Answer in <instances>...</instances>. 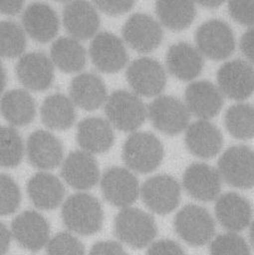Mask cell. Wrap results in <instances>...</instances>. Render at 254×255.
<instances>
[{"instance_id":"44dd1931","label":"cell","mask_w":254,"mask_h":255,"mask_svg":"<svg viewBox=\"0 0 254 255\" xmlns=\"http://www.w3.org/2000/svg\"><path fill=\"white\" fill-rule=\"evenodd\" d=\"M185 106L190 114L202 121H208L221 112L224 106V95L220 89L208 81L190 84L185 93Z\"/></svg>"},{"instance_id":"8fae6325","label":"cell","mask_w":254,"mask_h":255,"mask_svg":"<svg viewBox=\"0 0 254 255\" xmlns=\"http://www.w3.org/2000/svg\"><path fill=\"white\" fill-rule=\"evenodd\" d=\"M101 188L105 199L113 206L126 209L135 203L140 187L135 175L122 167L106 170L101 179Z\"/></svg>"},{"instance_id":"e575fe53","label":"cell","mask_w":254,"mask_h":255,"mask_svg":"<svg viewBox=\"0 0 254 255\" xmlns=\"http://www.w3.org/2000/svg\"><path fill=\"white\" fill-rule=\"evenodd\" d=\"M24 155V143L15 128L0 127V166L13 168L20 164Z\"/></svg>"},{"instance_id":"5bb4252c","label":"cell","mask_w":254,"mask_h":255,"mask_svg":"<svg viewBox=\"0 0 254 255\" xmlns=\"http://www.w3.org/2000/svg\"><path fill=\"white\" fill-rule=\"evenodd\" d=\"M89 52L93 64L103 73H118L128 62V54L123 40L113 33L97 34L90 45Z\"/></svg>"},{"instance_id":"e0dca14e","label":"cell","mask_w":254,"mask_h":255,"mask_svg":"<svg viewBox=\"0 0 254 255\" xmlns=\"http://www.w3.org/2000/svg\"><path fill=\"white\" fill-rule=\"evenodd\" d=\"M61 175L72 188L86 191L98 184L100 169L94 155L79 150L71 152L63 161Z\"/></svg>"},{"instance_id":"2e32d148","label":"cell","mask_w":254,"mask_h":255,"mask_svg":"<svg viewBox=\"0 0 254 255\" xmlns=\"http://www.w3.org/2000/svg\"><path fill=\"white\" fill-rule=\"evenodd\" d=\"M19 82L29 91L43 92L49 89L54 80V65L45 53H27L16 66Z\"/></svg>"},{"instance_id":"7a4b0ae2","label":"cell","mask_w":254,"mask_h":255,"mask_svg":"<svg viewBox=\"0 0 254 255\" xmlns=\"http://www.w3.org/2000/svg\"><path fill=\"white\" fill-rule=\"evenodd\" d=\"M158 233L154 218L137 208L123 209L115 220V234L125 245L134 250L149 247Z\"/></svg>"},{"instance_id":"c3c4849f","label":"cell","mask_w":254,"mask_h":255,"mask_svg":"<svg viewBox=\"0 0 254 255\" xmlns=\"http://www.w3.org/2000/svg\"><path fill=\"white\" fill-rule=\"evenodd\" d=\"M250 242L254 249V221L250 225Z\"/></svg>"},{"instance_id":"d4e9b609","label":"cell","mask_w":254,"mask_h":255,"mask_svg":"<svg viewBox=\"0 0 254 255\" xmlns=\"http://www.w3.org/2000/svg\"><path fill=\"white\" fill-rule=\"evenodd\" d=\"M186 145L191 153L202 159H210L221 151L224 138L221 130L208 121H197L187 128Z\"/></svg>"},{"instance_id":"8d00e7d4","label":"cell","mask_w":254,"mask_h":255,"mask_svg":"<svg viewBox=\"0 0 254 255\" xmlns=\"http://www.w3.org/2000/svg\"><path fill=\"white\" fill-rule=\"evenodd\" d=\"M20 203L21 191L17 183L10 176L0 174V216L15 213Z\"/></svg>"},{"instance_id":"30bf717a","label":"cell","mask_w":254,"mask_h":255,"mask_svg":"<svg viewBox=\"0 0 254 255\" xmlns=\"http://www.w3.org/2000/svg\"><path fill=\"white\" fill-rule=\"evenodd\" d=\"M127 79L135 95L147 98L160 95L167 83L163 66L158 61L146 57L136 59L128 66Z\"/></svg>"},{"instance_id":"83f0119b","label":"cell","mask_w":254,"mask_h":255,"mask_svg":"<svg viewBox=\"0 0 254 255\" xmlns=\"http://www.w3.org/2000/svg\"><path fill=\"white\" fill-rule=\"evenodd\" d=\"M27 193L36 208L51 211L62 204L65 197V188L55 175L40 172L29 180Z\"/></svg>"},{"instance_id":"7dc6e473","label":"cell","mask_w":254,"mask_h":255,"mask_svg":"<svg viewBox=\"0 0 254 255\" xmlns=\"http://www.w3.org/2000/svg\"><path fill=\"white\" fill-rule=\"evenodd\" d=\"M6 86V73L3 66L0 63V95L3 93Z\"/></svg>"},{"instance_id":"60d3db41","label":"cell","mask_w":254,"mask_h":255,"mask_svg":"<svg viewBox=\"0 0 254 255\" xmlns=\"http://www.w3.org/2000/svg\"><path fill=\"white\" fill-rule=\"evenodd\" d=\"M134 6V1H95V7L102 12L117 16L128 12Z\"/></svg>"},{"instance_id":"7402d4cb","label":"cell","mask_w":254,"mask_h":255,"mask_svg":"<svg viewBox=\"0 0 254 255\" xmlns=\"http://www.w3.org/2000/svg\"><path fill=\"white\" fill-rule=\"evenodd\" d=\"M63 23L76 40H87L98 33L101 20L97 8L87 1H72L65 5Z\"/></svg>"},{"instance_id":"4316f807","label":"cell","mask_w":254,"mask_h":255,"mask_svg":"<svg viewBox=\"0 0 254 255\" xmlns=\"http://www.w3.org/2000/svg\"><path fill=\"white\" fill-rule=\"evenodd\" d=\"M77 141L85 152L92 155L105 153L115 142L113 127L102 118L85 119L78 126Z\"/></svg>"},{"instance_id":"d6986e66","label":"cell","mask_w":254,"mask_h":255,"mask_svg":"<svg viewBox=\"0 0 254 255\" xmlns=\"http://www.w3.org/2000/svg\"><path fill=\"white\" fill-rule=\"evenodd\" d=\"M216 218L229 233H240L252 224L253 207L242 195L234 192L221 195L215 206Z\"/></svg>"},{"instance_id":"1f68e13d","label":"cell","mask_w":254,"mask_h":255,"mask_svg":"<svg viewBox=\"0 0 254 255\" xmlns=\"http://www.w3.org/2000/svg\"><path fill=\"white\" fill-rule=\"evenodd\" d=\"M155 9L160 23L174 31L188 28L197 14L195 4L191 1H157Z\"/></svg>"},{"instance_id":"6da1fadb","label":"cell","mask_w":254,"mask_h":255,"mask_svg":"<svg viewBox=\"0 0 254 255\" xmlns=\"http://www.w3.org/2000/svg\"><path fill=\"white\" fill-rule=\"evenodd\" d=\"M65 226L80 236H92L101 231L104 225V210L100 201L87 193L70 196L62 207Z\"/></svg>"},{"instance_id":"f1b7e54d","label":"cell","mask_w":254,"mask_h":255,"mask_svg":"<svg viewBox=\"0 0 254 255\" xmlns=\"http://www.w3.org/2000/svg\"><path fill=\"white\" fill-rule=\"evenodd\" d=\"M0 114L9 125L25 127L36 117V103L24 90H12L1 97Z\"/></svg>"},{"instance_id":"ba28073f","label":"cell","mask_w":254,"mask_h":255,"mask_svg":"<svg viewBox=\"0 0 254 255\" xmlns=\"http://www.w3.org/2000/svg\"><path fill=\"white\" fill-rule=\"evenodd\" d=\"M140 196L151 212L157 215H168L180 204L181 186L172 176L156 175L143 183Z\"/></svg>"},{"instance_id":"3957f363","label":"cell","mask_w":254,"mask_h":255,"mask_svg":"<svg viewBox=\"0 0 254 255\" xmlns=\"http://www.w3.org/2000/svg\"><path fill=\"white\" fill-rule=\"evenodd\" d=\"M178 237L191 247H204L215 237L216 223L210 212L201 206L187 205L174 219Z\"/></svg>"},{"instance_id":"603a6c76","label":"cell","mask_w":254,"mask_h":255,"mask_svg":"<svg viewBox=\"0 0 254 255\" xmlns=\"http://www.w3.org/2000/svg\"><path fill=\"white\" fill-rule=\"evenodd\" d=\"M23 30L33 40L48 43L58 34L60 21L55 10L44 3L30 4L22 15Z\"/></svg>"},{"instance_id":"ee69618b","label":"cell","mask_w":254,"mask_h":255,"mask_svg":"<svg viewBox=\"0 0 254 255\" xmlns=\"http://www.w3.org/2000/svg\"><path fill=\"white\" fill-rule=\"evenodd\" d=\"M23 1H0V13L4 15H16L23 10Z\"/></svg>"},{"instance_id":"ffe728a7","label":"cell","mask_w":254,"mask_h":255,"mask_svg":"<svg viewBox=\"0 0 254 255\" xmlns=\"http://www.w3.org/2000/svg\"><path fill=\"white\" fill-rule=\"evenodd\" d=\"M29 162L40 170H52L63 162L64 149L61 141L51 132L36 130L30 134L26 144Z\"/></svg>"},{"instance_id":"9c48e42d","label":"cell","mask_w":254,"mask_h":255,"mask_svg":"<svg viewBox=\"0 0 254 255\" xmlns=\"http://www.w3.org/2000/svg\"><path fill=\"white\" fill-rule=\"evenodd\" d=\"M147 117L153 127L167 135H177L188 128L190 113L180 100L160 96L147 108Z\"/></svg>"},{"instance_id":"8992f818","label":"cell","mask_w":254,"mask_h":255,"mask_svg":"<svg viewBox=\"0 0 254 255\" xmlns=\"http://www.w3.org/2000/svg\"><path fill=\"white\" fill-rule=\"evenodd\" d=\"M219 173L222 180L235 188H254V149L246 145L229 148L219 160Z\"/></svg>"},{"instance_id":"7bdbcfd3","label":"cell","mask_w":254,"mask_h":255,"mask_svg":"<svg viewBox=\"0 0 254 255\" xmlns=\"http://www.w3.org/2000/svg\"><path fill=\"white\" fill-rule=\"evenodd\" d=\"M240 47L245 57L254 65V28L247 31L241 39Z\"/></svg>"},{"instance_id":"f6af8a7d","label":"cell","mask_w":254,"mask_h":255,"mask_svg":"<svg viewBox=\"0 0 254 255\" xmlns=\"http://www.w3.org/2000/svg\"><path fill=\"white\" fill-rule=\"evenodd\" d=\"M11 239V232L4 224L0 223V255H4L9 251Z\"/></svg>"},{"instance_id":"7c38bea8","label":"cell","mask_w":254,"mask_h":255,"mask_svg":"<svg viewBox=\"0 0 254 255\" xmlns=\"http://www.w3.org/2000/svg\"><path fill=\"white\" fill-rule=\"evenodd\" d=\"M219 89L229 99L244 101L254 92V67L244 60L224 64L218 72Z\"/></svg>"},{"instance_id":"277c9868","label":"cell","mask_w":254,"mask_h":255,"mask_svg":"<svg viewBox=\"0 0 254 255\" xmlns=\"http://www.w3.org/2000/svg\"><path fill=\"white\" fill-rule=\"evenodd\" d=\"M123 158L130 170L147 174L157 169L162 163L164 147L154 134L134 132L124 145Z\"/></svg>"},{"instance_id":"52a82bcc","label":"cell","mask_w":254,"mask_h":255,"mask_svg":"<svg viewBox=\"0 0 254 255\" xmlns=\"http://www.w3.org/2000/svg\"><path fill=\"white\" fill-rule=\"evenodd\" d=\"M198 50L211 60H225L236 49L235 34L226 22L213 19L202 24L196 33Z\"/></svg>"},{"instance_id":"f546056e","label":"cell","mask_w":254,"mask_h":255,"mask_svg":"<svg viewBox=\"0 0 254 255\" xmlns=\"http://www.w3.org/2000/svg\"><path fill=\"white\" fill-rule=\"evenodd\" d=\"M51 61L59 70L72 74L82 71L87 64L85 47L72 37H61L51 47Z\"/></svg>"},{"instance_id":"b9f144b4","label":"cell","mask_w":254,"mask_h":255,"mask_svg":"<svg viewBox=\"0 0 254 255\" xmlns=\"http://www.w3.org/2000/svg\"><path fill=\"white\" fill-rule=\"evenodd\" d=\"M89 255H128L122 244L115 241H105L97 243Z\"/></svg>"},{"instance_id":"ac0fdd59","label":"cell","mask_w":254,"mask_h":255,"mask_svg":"<svg viewBox=\"0 0 254 255\" xmlns=\"http://www.w3.org/2000/svg\"><path fill=\"white\" fill-rule=\"evenodd\" d=\"M183 187L192 198L201 202H212L220 197L222 177L219 171L212 166L195 163L186 169Z\"/></svg>"},{"instance_id":"5b68a950","label":"cell","mask_w":254,"mask_h":255,"mask_svg":"<svg viewBox=\"0 0 254 255\" xmlns=\"http://www.w3.org/2000/svg\"><path fill=\"white\" fill-rule=\"evenodd\" d=\"M105 112L111 126L125 132L138 129L147 117V109L141 99L134 93L123 90L108 97Z\"/></svg>"},{"instance_id":"836d02e7","label":"cell","mask_w":254,"mask_h":255,"mask_svg":"<svg viewBox=\"0 0 254 255\" xmlns=\"http://www.w3.org/2000/svg\"><path fill=\"white\" fill-rule=\"evenodd\" d=\"M26 33L13 21H0V58L13 59L21 56L26 48Z\"/></svg>"},{"instance_id":"9a60e30c","label":"cell","mask_w":254,"mask_h":255,"mask_svg":"<svg viewBox=\"0 0 254 255\" xmlns=\"http://www.w3.org/2000/svg\"><path fill=\"white\" fill-rule=\"evenodd\" d=\"M11 235L22 248L36 253L48 245L50 226L38 212L25 211L13 220Z\"/></svg>"},{"instance_id":"4dcf8cb0","label":"cell","mask_w":254,"mask_h":255,"mask_svg":"<svg viewBox=\"0 0 254 255\" xmlns=\"http://www.w3.org/2000/svg\"><path fill=\"white\" fill-rule=\"evenodd\" d=\"M42 123L52 130H67L76 121L75 105L70 98L54 94L45 99L40 110Z\"/></svg>"},{"instance_id":"f35d334b","label":"cell","mask_w":254,"mask_h":255,"mask_svg":"<svg viewBox=\"0 0 254 255\" xmlns=\"http://www.w3.org/2000/svg\"><path fill=\"white\" fill-rule=\"evenodd\" d=\"M229 11L237 22L254 28V1H231Z\"/></svg>"},{"instance_id":"d590c367","label":"cell","mask_w":254,"mask_h":255,"mask_svg":"<svg viewBox=\"0 0 254 255\" xmlns=\"http://www.w3.org/2000/svg\"><path fill=\"white\" fill-rule=\"evenodd\" d=\"M211 255H252L247 241L236 233H227L216 237L210 246Z\"/></svg>"},{"instance_id":"74e56055","label":"cell","mask_w":254,"mask_h":255,"mask_svg":"<svg viewBox=\"0 0 254 255\" xmlns=\"http://www.w3.org/2000/svg\"><path fill=\"white\" fill-rule=\"evenodd\" d=\"M47 255H86V251L83 243L77 237L63 232L49 241Z\"/></svg>"},{"instance_id":"bcb514c9","label":"cell","mask_w":254,"mask_h":255,"mask_svg":"<svg viewBox=\"0 0 254 255\" xmlns=\"http://www.w3.org/2000/svg\"><path fill=\"white\" fill-rule=\"evenodd\" d=\"M198 3L206 8H218L223 4V1H198Z\"/></svg>"},{"instance_id":"cb8c5ba5","label":"cell","mask_w":254,"mask_h":255,"mask_svg":"<svg viewBox=\"0 0 254 255\" xmlns=\"http://www.w3.org/2000/svg\"><path fill=\"white\" fill-rule=\"evenodd\" d=\"M70 99L82 110L96 111L108 100L107 87L100 76L83 73L73 79L70 85Z\"/></svg>"},{"instance_id":"4fadbf2b","label":"cell","mask_w":254,"mask_h":255,"mask_svg":"<svg viewBox=\"0 0 254 255\" xmlns=\"http://www.w3.org/2000/svg\"><path fill=\"white\" fill-rule=\"evenodd\" d=\"M123 36L127 45L134 51L146 54L156 50L163 40L161 24L152 16L135 13L127 19Z\"/></svg>"},{"instance_id":"484cf974","label":"cell","mask_w":254,"mask_h":255,"mask_svg":"<svg viewBox=\"0 0 254 255\" xmlns=\"http://www.w3.org/2000/svg\"><path fill=\"white\" fill-rule=\"evenodd\" d=\"M166 65L172 76L181 81H192L197 78L204 67L201 52L188 43H177L169 48Z\"/></svg>"},{"instance_id":"ab89813d","label":"cell","mask_w":254,"mask_h":255,"mask_svg":"<svg viewBox=\"0 0 254 255\" xmlns=\"http://www.w3.org/2000/svg\"><path fill=\"white\" fill-rule=\"evenodd\" d=\"M146 255H187L184 249L175 241L172 240H159L153 242Z\"/></svg>"},{"instance_id":"d6a6232c","label":"cell","mask_w":254,"mask_h":255,"mask_svg":"<svg viewBox=\"0 0 254 255\" xmlns=\"http://www.w3.org/2000/svg\"><path fill=\"white\" fill-rule=\"evenodd\" d=\"M228 131L237 139L249 140L254 137V107L237 104L231 107L225 117Z\"/></svg>"}]
</instances>
